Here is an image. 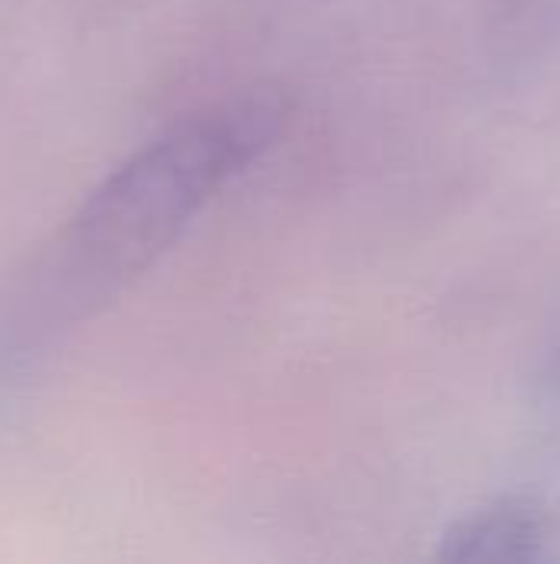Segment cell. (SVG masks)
Instances as JSON below:
<instances>
[{
  "mask_svg": "<svg viewBox=\"0 0 560 564\" xmlns=\"http://www.w3.org/2000/svg\"><path fill=\"white\" fill-rule=\"evenodd\" d=\"M290 119L274 83L238 89L149 139L109 169L50 231L0 271V406L125 294Z\"/></svg>",
  "mask_w": 560,
  "mask_h": 564,
  "instance_id": "cell-1",
  "label": "cell"
},
{
  "mask_svg": "<svg viewBox=\"0 0 560 564\" xmlns=\"http://www.w3.org/2000/svg\"><path fill=\"white\" fill-rule=\"evenodd\" d=\"M560 525L535 496H505L459 519L442 539V562L525 564L545 562L558 549Z\"/></svg>",
  "mask_w": 560,
  "mask_h": 564,
  "instance_id": "cell-2",
  "label": "cell"
}]
</instances>
